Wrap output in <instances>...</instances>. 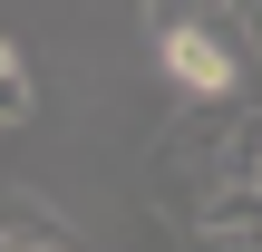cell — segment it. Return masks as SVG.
I'll return each mask as SVG.
<instances>
[{
	"mask_svg": "<svg viewBox=\"0 0 262 252\" xmlns=\"http://www.w3.org/2000/svg\"><path fill=\"white\" fill-rule=\"evenodd\" d=\"M0 78H10V87H0V117H10V126H29V107H39V78H29V49H19V39L0 49Z\"/></svg>",
	"mask_w": 262,
	"mask_h": 252,
	"instance_id": "obj_5",
	"label": "cell"
},
{
	"mask_svg": "<svg viewBox=\"0 0 262 252\" xmlns=\"http://www.w3.org/2000/svg\"><path fill=\"white\" fill-rule=\"evenodd\" d=\"M194 243L253 252V243H262V185H233V175H214V185H204V204H194Z\"/></svg>",
	"mask_w": 262,
	"mask_h": 252,
	"instance_id": "obj_2",
	"label": "cell"
},
{
	"mask_svg": "<svg viewBox=\"0 0 262 252\" xmlns=\"http://www.w3.org/2000/svg\"><path fill=\"white\" fill-rule=\"evenodd\" d=\"M0 243H10V252H68V243H78V223H68L58 204H39V194L19 185V194L0 204Z\"/></svg>",
	"mask_w": 262,
	"mask_h": 252,
	"instance_id": "obj_3",
	"label": "cell"
},
{
	"mask_svg": "<svg viewBox=\"0 0 262 252\" xmlns=\"http://www.w3.org/2000/svg\"><path fill=\"white\" fill-rule=\"evenodd\" d=\"M156 58H165L175 97H194V107H224V97H233V78H243V29H233V10L214 0L204 19L165 29V39H156Z\"/></svg>",
	"mask_w": 262,
	"mask_h": 252,
	"instance_id": "obj_1",
	"label": "cell"
},
{
	"mask_svg": "<svg viewBox=\"0 0 262 252\" xmlns=\"http://www.w3.org/2000/svg\"><path fill=\"white\" fill-rule=\"evenodd\" d=\"M214 0H146V39H165V29H185V19H204Z\"/></svg>",
	"mask_w": 262,
	"mask_h": 252,
	"instance_id": "obj_6",
	"label": "cell"
},
{
	"mask_svg": "<svg viewBox=\"0 0 262 252\" xmlns=\"http://www.w3.org/2000/svg\"><path fill=\"white\" fill-rule=\"evenodd\" d=\"M214 175H233V185H262V107H233V136L214 146Z\"/></svg>",
	"mask_w": 262,
	"mask_h": 252,
	"instance_id": "obj_4",
	"label": "cell"
}]
</instances>
